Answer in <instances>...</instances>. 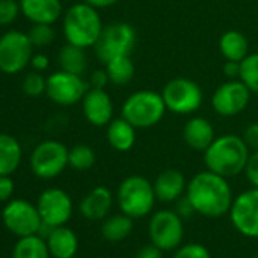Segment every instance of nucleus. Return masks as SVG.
<instances>
[{
  "label": "nucleus",
  "instance_id": "2eb2a0df",
  "mask_svg": "<svg viewBox=\"0 0 258 258\" xmlns=\"http://www.w3.org/2000/svg\"><path fill=\"white\" fill-rule=\"evenodd\" d=\"M41 220L50 226L66 225L73 214V202L67 191L61 188L44 190L37 202Z\"/></svg>",
  "mask_w": 258,
  "mask_h": 258
},
{
  "label": "nucleus",
  "instance_id": "f8f14e48",
  "mask_svg": "<svg viewBox=\"0 0 258 258\" xmlns=\"http://www.w3.org/2000/svg\"><path fill=\"white\" fill-rule=\"evenodd\" d=\"M90 85L81 75H73L64 70H58L47 78L46 94L52 102L61 106H72L82 102Z\"/></svg>",
  "mask_w": 258,
  "mask_h": 258
},
{
  "label": "nucleus",
  "instance_id": "423d86ee",
  "mask_svg": "<svg viewBox=\"0 0 258 258\" xmlns=\"http://www.w3.org/2000/svg\"><path fill=\"white\" fill-rule=\"evenodd\" d=\"M137 44V32L133 25L126 22H115L103 26V31L94 44L96 56L106 64L117 56L131 55Z\"/></svg>",
  "mask_w": 258,
  "mask_h": 258
},
{
  "label": "nucleus",
  "instance_id": "4c0bfd02",
  "mask_svg": "<svg viewBox=\"0 0 258 258\" xmlns=\"http://www.w3.org/2000/svg\"><path fill=\"white\" fill-rule=\"evenodd\" d=\"M14 193V181L10 175H0V202L10 201Z\"/></svg>",
  "mask_w": 258,
  "mask_h": 258
},
{
  "label": "nucleus",
  "instance_id": "7ed1b4c3",
  "mask_svg": "<svg viewBox=\"0 0 258 258\" xmlns=\"http://www.w3.org/2000/svg\"><path fill=\"white\" fill-rule=\"evenodd\" d=\"M103 31L97 8L81 2L70 7L62 19V32L66 41L82 49L94 47Z\"/></svg>",
  "mask_w": 258,
  "mask_h": 258
},
{
  "label": "nucleus",
  "instance_id": "2f4dec72",
  "mask_svg": "<svg viewBox=\"0 0 258 258\" xmlns=\"http://www.w3.org/2000/svg\"><path fill=\"white\" fill-rule=\"evenodd\" d=\"M46 87H47V78H44L41 72H37V70L28 73L22 84L23 93L29 97L41 96L43 93H46Z\"/></svg>",
  "mask_w": 258,
  "mask_h": 258
},
{
  "label": "nucleus",
  "instance_id": "c85d7f7f",
  "mask_svg": "<svg viewBox=\"0 0 258 258\" xmlns=\"http://www.w3.org/2000/svg\"><path fill=\"white\" fill-rule=\"evenodd\" d=\"M96 152L88 145H76L69 149V166L75 170L84 172L94 166Z\"/></svg>",
  "mask_w": 258,
  "mask_h": 258
},
{
  "label": "nucleus",
  "instance_id": "dca6fc26",
  "mask_svg": "<svg viewBox=\"0 0 258 258\" xmlns=\"http://www.w3.org/2000/svg\"><path fill=\"white\" fill-rule=\"evenodd\" d=\"M82 112L87 121L93 126H106L114 115L111 96L102 88H88L82 99Z\"/></svg>",
  "mask_w": 258,
  "mask_h": 258
},
{
  "label": "nucleus",
  "instance_id": "20e7f679",
  "mask_svg": "<svg viewBox=\"0 0 258 258\" xmlns=\"http://www.w3.org/2000/svg\"><path fill=\"white\" fill-rule=\"evenodd\" d=\"M167 108L161 93L154 90H139L129 94L121 105V117L137 129H148L157 126Z\"/></svg>",
  "mask_w": 258,
  "mask_h": 258
},
{
  "label": "nucleus",
  "instance_id": "ea45409f",
  "mask_svg": "<svg viewBox=\"0 0 258 258\" xmlns=\"http://www.w3.org/2000/svg\"><path fill=\"white\" fill-rule=\"evenodd\" d=\"M175 211H176L182 219H188L191 214H195V213H196V211H195V208H193V205L190 204V201L187 199V196H185V195L176 201V210H175Z\"/></svg>",
  "mask_w": 258,
  "mask_h": 258
},
{
  "label": "nucleus",
  "instance_id": "79ce46f5",
  "mask_svg": "<svg viewBox=\"0 0 258 258\" xmlns=\"http://www.w3.org/2000/svg\"><path fill=\"white\" fill-rule=\"evenodd\" d=\"M31 66L37 72H44L49 67V58L44 53H35V55H32Z\"/></svg>",
  "mask_w": 258,
  "mask_h": 258
},
{
  "label": "nucleus",
  "instance_id": "e433bc0d",
  "mask_svg": "<svg viewBox=\"0 0 258 258\" xmlns=\"http://www.w3.org/2000/svg\"><path fill=\"white\" fill-rule=\"evenodd\" d=\"M108 84H111V82H109V76H108V73H106L105 69L94 70V72L91 73L90 82H88V85H90L91 88H102V90H105V87H106Z\"/></svg>",
  "mask_w": 258,
  "mask_h": 258
},
{
  "label": "nucleus",
  "instance_id": "6ab92c4d",
  "mask_svg": "<svg viewBox=\"0 0 258 258\" xmlns=\"http://www.w3.org/2000/svg\"><path fill=\"white\" fill-rule=\"evenodd\" d=\"M112 208V193L105 185L90 190L79 204L81 214L88 220H103Z\"/></svg>",
  "mask_w": 258,
  "mask_h": 258
},
{
  "label": "nucleus",
  "instance_id": "39448f33",
  "mask_svg": "<svg viewBox=\"0 0 258 258\" xmlns=\"http://www.w3.org/2000/svg\"><path fill=\"white\" fill-rule=\"evenodd\" d=\"M155 201L154 182L142 175L124 178L117 188V205L120 211L133 219L148 216L154 210Z\"/></svg>",
  "mask_w": 258,
  "mask_h": 258
},
{
  "label": "nucleus",
  "instance_id": "c756f323",
  "mask_svg": "<svg viewBox=\"0 0 258 258\" xmlns=\"http://www.w3.org/2000/svg\"><path fill=\"white\" fill-rule=\"evenodd\" d=\"M240 81L252 91L258 94V53H249L240 61Z\"/></svg>",
  "mask_w": 258,
  "mask_h": 258
},
{
  "label": "nucleus",
  "instance_id": "9b49d317",
  "mask_svg": "<svg viewBox=\"0 0 258 258\" xmlns=\"http://www.w3.org/2000/svg\"><path fill=\"white\" fill-rule=\"evenodd\" d=\"M2 220L7 229L11 231L19 238L38 234L43 225L37 205L31 204L26 199L10 201L8 205L4 208Z\"/></svg>",
  "mask_w": 258,
  "mask_h": 258
},
{
  "label": "nucleus",
  "instance_id": "4468645a",
  "mask_svg": "<svg viewBox=\"0 0 258 258\" xmlns=\"http://www.w3.org/2000/svg\"><path fill=\"white\" fill-rule=\"evenodd\" d=\"M229 217L240 234L258 238V187H252L234 198Z\"/></svg>",
  "mask_w": 258,
  "mask_h": 258
},
{
  "label": "nucleus",
  "instance_id": "473e14b6",
  "mask_svg": "<svg viewBox=\"0 0 258 258\" xmlns=\"http://www.w3.org/2000/svg\"><path fill=\"white\" fill-rule=\"evenodd\" d=\"M22 13L17 0H0V26L11 25Z\"/></svg>",
  "mask_w": 258,
  "mask_h": 258
},
{
  "label": "nucleus",
  "instance_id": "a211bd4d",
  "mask_svg": "<svg viewBox=\"0 0 258 258\" xmlns=\"http://www.w3.org/2000/svg\"><path fill=\"white\" fill-rule=\"evenodd\" d=\"M187 179L185 176L176 169H166L163 170L154 181V190L157 201L170 204L176 202L179 198L185 195L187 190Z\"/></svg>",
  "mask_w": 258,
  "mask_h": 258
},
{
  "label": "nucleus",
  "instance_id": "412c9836",
  "mask_svg": "<svg viewBox=\"0 0 258 258\" xmlns=\"http://www.w3.org/2000/svg\"><path fill=\"white\" fill-rule=\"evenodd\" d=\"M106 140L117 152H129L137 142V127L121 115L106 124Z\"/></svg>",
  "mask_w": 258,
  "mask_h": 258
},
{
  "label": "nucleus",
  "instance_id": "9d476101",
  "mask_svg": "<svg viewBox=\"0 0 258 258\" xmlns=\"http://www.w3.org/2000/svg\"><path fill=\"white\" fill-rule=\"evenodd\" d=\"M69 166V149L56 140H46L37 145L31 155V169L41 179H53Z\"/></svg>",
  "mask_w": 258,
  "mask_h": 258
},
{
  "label": "nucleus",
  "instance_id": "ddd939ff",
  "mask_svg": "<svg viewBox=\"0 0 258 258\" xmlns=\"http://www.w3.org/2000/svg\"><path fill=\"white\" fill-rule=\"evenodd\" d=\"M250 94L252 91L240 79H228L214 90L211 106L222 117H234L246 109Z\"/></svg>",
  "mask_w": 258,
  "mask_h": 258
},
{
  "label": "nucleus",
  "instance_id": "aec40b11",
  "mask_svg": "<svg viewBox=\"0 0 258 258\" xmlns=\"http://www.w3.org/2000/svg\"><path fill=\"white\" fill-rule=\"evenodd\" d=\"M22 14L32 23L53 25L62 14L61 0H20Z\"/></svg>",
  "mask_w": 258,
  "mask_h": 258
},
{
  "label": "nucleus",
  "instance_id": "f03ea898",
  "mask_svg": "<svg viewBox=\"0 0 258 258\" xmlns=\"http://www.w3.org/2000/svg\"><path fill=\"white\" fill-rule=\"evenodd\" d=\"M249 155L250 149L241 136L223 134L216 137L204 152V163L208 170L225 178H232L244 172Z\"/></svg>",
  "mask_w": 258,
  "mask_h": 258
},
{
  "label": "nucleus",
  "instance_id": "a878e982",
  "mask_svg": "<svg viewBox=\"0 0 258 258\" xmlns=\"http://www.w3.org/2000/svg\"><path fill=\"white\" fill-rule=\"evenodd\" d=\"M58 62H59L61 70L82 76L85 73V70H87V53H85V49L67 43L59 50Z\"/></svg>",
  "mask_w": 258,
  "mask_h": 258
},
{
  "label": "nucleus",
  "instance_id": "72a5a7b5",
  "mask_svg": "<svg viewBox=\"0 0 258 258\" xmlns=\"http://www.w3.org/2000/svg\"><path fill=\"white\" fill-rule=\"evenodd\" d=\"M173 258H211V253L204 244L188 243V244L179 246Z\"/></svg>",
  "mask_w": 258,
  "mask_h": 258
},
{
  "label": "nucleus",
  "instance_id": "5701e85b",
  "mask_svg": "<svg viewBox=\"0 0 258 258\" xmlns=\"http://www.w3.org/2000/svg\"><path fill=\"white\" fill-rule=\"evenodd\" d=\"M219 50L225 61H241L249 55L247 38L238 31H226L219 40Z\"/></svg>",
  "mask_w": 258,
  "mask_h": 258
},
{
  "label": "nucleus",
  "instance_id": "b1692460",
  "mask_svg": "<svg viewBox=\"0 0 258 258\" xmlns=\"http://www.w3.org/2000/svg\"><path fill=\"white\" fill-rule=\"evenodd\" d=\"M133 229H134V219L124 213H120L105 217L100 232L106 241L117 243L131 235Z\"/></svg>",
  "mask_w": 258,
  "mask_h": 258
},
{
  "label": "nucleus",
  "instance_id": "bb28decb",
  "mask_svg": "<svg viewBox=\"0 0 258 258\" xmlns=\"http://www.w3.org/2000/svg\"><path fill=\"white\" fill-rule=\"evenodd\" d=\"M105 70L109 76V82L114 85H126L136 76V64L131 55L117 56L105 64Z\"/></svg>",
  "mask_w": 258,
  "mask_h": 258
},
{
  "label": "nucleus",
  "instance_id": "4be33fe9",
  "mask_svg": "<svg viewBox=\"0 0 258 258\" xmlns=\"http://www.w3.org/2000/svg\"><path fill=\"white\" fill-rule=\"evenodd\" d=\"M46 243L53 258H73L79 247L78 235L66 225L55 226L46 237Z\"/></svg>",
  "mask_w": 258,
  "mask_h": 258
},
{
  "label": "nucleus",
  "instance_id": "a19ab883",
  "mask_svg": "<svg viewBox=\"0 0 258 258\" xmlns=\"http://www.w3.org/2000/svg\"><path fill=\"white\" fill-rule=\"evenodd\" d=\"M240 70H241V66H240L238 61H226L223 64V75L228 79H238L240 78Z\"/></svg>",
  "mask_w": 258,
  "mask_h": 258
},
{
  "label": "nucleus",
  "instance_id": "f257e3e1",
  "mask_svg": "<svg viewBox=\"0 0 258 258\" xmlns=\"http://www.w3.org/2000/svg\"><path fill=\"white\" fill-rule=\"evenodd\" d=\"M185 196L198 214L210 219L229 214L231 205L234 202L228 178L220 176L208 169L196 173L188 181Z\"/></svg>",
  "mask_w": 258,
  "mask_h": 258
},
{
  "label": "nucleus",
  "instance_id": "1a4fd4ad",
  "mask_svg": "<svg viewBox=\"0 0 258 258\" xmlns=\"http://www.w3.org/2000/svg\"><path fill=\"white\" fill-rule=\"evenodd\" d=\"M184 219L172 210H160L149 220L151 241L163 252L175 250L184 238Z\"/></svg>",
  "mask_w": 258,
  "mask_h": 258
},
{
  "label": "nucleus",
  "instance_id": "37998d69",
  "mask_svg": "<svg viewBox=\"0 0 258 258\" xmlns=\"http://www.w3.org/2000/svg\"><path fill=\"white\" fill-rule=\"evenodd\" d=\"M84 2L97 8V10H102V8H109V7L117 5L120 0H84Z\"/></svg>",
  "mask_w": 258,
  "mask_h": 258
},
{
  "label": "nucleus",
  "instance_id": "7c9ffc66",
  "mask_svg": "<svg viewBox=\"0 0 258 258\" xmlns=\"http://www.w3.org/2000/svg\"><path fill=\"white\" fill-rule=\"evenodd\" d=\"M28 37L34 47H46L55 40V31L52 25L34 23V26L28 31Z\"/></svg>",
  "mask_w": 258,
  "mask_h": 258
},
{
  "label": "nucleus",
  "instance_id": "0eeeda50",
  "mask_svg": "<svg viewBox=\"0 0 258 258\" xmlns=\"http://www.w3.org/2000/svg\"><path fill=\"white\" fill-rule=\"evenodd\" d=\"M167 111L178 115H188L198 111L204 102V93L198 82L188 78L170 79L161 91Z\"/></svg>",
  "mask_w": 258,
  "mask_h": 258
},
{
  "label": "nucleus",
  "instance_id": "f3484780",
  "mask_svg": "<svg viewBox=\"0 0 258 258\" xmlns=\"http://www.w3.org/2000/svg\"><path fill=\"white\" fill-rule=\"evenodd\" d=\"M182 139L188 148L198 152H205L216 139L214 127L205 117L195 115L188 118L182 127Z\"/></svg>",
  "mask_w": 258,
  "mask_h": 258
},
{
  "label": "nucleus",
  "instance_id": "6e6552de",
  "mask_svg": "<svg viewBox=\"0 0 258 258\" xmlns=\"http://www.w3.org/2000/svg\"><path fill=\"white\" fill-rule=\"evenodd\" d=\"M32 43L28 34L8 31L0 37V72L20 73L32 59Z\"/></svg>",
  "mask_w": 258,
  "mask_h": 258
},
{
  "label": "nucleus",
  "instance_id": "393cba45",
  "mask_svg": "<svg viewBox=\"0 0 258 258\" xmlns=\"http://www.w3.org/2000/svg\"><path fill=\"white\" fill-rule=\"evenodd\" d=\"M22 161V148L17 139L0 134V175H13Z\"/></svg>",
  "mask_w": 258,
  "mask_h": 258
},
{
  "label": "nucleus",
  "instance_id": "f704fd0d",
  "mask_svg": "<svg viewBox=\"0 0 258 258\" xmlns=\"http://www.w3.org/2000/svg\"><path fill=\"white\" fill-rule=\"evenodd\" d=\"M244 173L252 187H258V151H252L244 167Z\"/></svg>",
  "mask_w": 258,
  "mask_h": 258
},
{
  "label": "nucleus",
  "instance_id": "cd10ccee",
  "mask_svg": "<svg viewBox=\"0 0 258 258\" xmlns=\"http://www.w3.org/2000/svg\"><path fill=\"white\" fill-rule=\"evenodd\" d=\"M50 252L46 240L38 235L20 237L13 249V258H49Z\"/></svg>",
  "mask_w": 258,
  "mask_h": 258
},
{
  "label": "nucleus",
  "instance_id": "c9c22d12",
  "mask_svg": "<svg viewBox=\"0 0 258 258\" xmlns=\"http://www.w3.org/2000/svg\"><path fill=\"white\" fill-rule=\"evenodd\" d=\"M241 139L244 140V143L247 145L250 152L258 151V121H253L244 127Z\"/></svg>",
  "mask_w": 258,
  "mask_h": 258
},
{
  "label": "nucleus",
  "instance_id": "c03bdc74",
  "mask_svg": "<svg viewBox=\"0 0 258 258\" xmlns=\"http://www.w3.org/2000/svg\"><path fill=\"white\" fill-rule=\"evenodd\" d=\"M253 258H258V253H256V255H255V256H253Z\"/></svg>",
  "mask_w": 258,
  "mask_h": 258
},
{
  "label": "nucleus",
  "instance_id": "58836bf2",
  "mask_svg": "<svg viewBox=\"0 0 258 258\" xmlns=\"http://www.w3.org/2000/svg\"><path fill=\"white\" fill-rule=\"evenodd\" d=\"M136 258H163V250L158 246H155L154 243L145 244L139 249Z\"/></svg>",
  "mask_w": 258,
  "mask_h": 258
}]
</instances>
